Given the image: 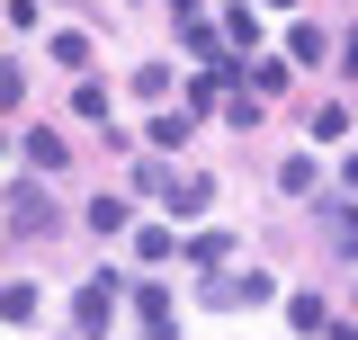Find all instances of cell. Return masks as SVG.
<instances>
[{
	"instance_id": "obj_6",
	"label": "cell",
	"mask_w": 358,
	"mask_h": 340,
	"mask_svg": "<svg viewBox=\"0 0 358 340\" xmlns=\"http://www.w3.org/2000/svg\"><path fill=\"white\" fill-rule=\"evenodd\" d=\"M162 206H171V215H206V206H215V179H197V170H188V179H179Z\"/></svg>"
},
{
	"instance_id": "obj_7",
	"label": "cell",
	"mask_w": 358,
	"mask_h": 340,
	"mask_svg": "<svg viewBox=\"0 0 358 340\" xmlns=\"http://www.w3.org/2000/svg\"><path fill=\"white\" fill-rule=\"evenodd\" d=\"M188 134H197V108H162V117H152V143H162V153L188 143Z\"/></svg>"
},
{
	"instance_id": "obj_17",
	"label": "cell",
	"mask_w": 358,
	"mask_h": 340,
	"mask_svg": "<svg viewBox=\"0 0 358 340\" xmlns=\"http://www.w3.org/2000/svg\"><path fill=\"white\" fill-rule=\"evenodd\" d=\"M341 72H358V27H350V36H341Z\"/></svg>"
},
{
	"instance_id": "obj_14",
	"label": "cell",
	"mask_w": 358,
	"mask_h": 340,
	"mask_svg": "<svg viewBox=\"0 0 358 340\" xmlns=\"http://www.w3.org/2000/svg\"><path fill=\"white\" fill-rule=\"evenodd\" d=\"M350 134V108H313V143H341Z\"/></svg>"
},
{
	"instance_id": "obj_4",
	"label": "cell",
	"mask_w": 358,
	"mask_h": 340,
	"mask_svg": "<svg viewBox=\"0 0 358 340\" xmlns=\"http://www.w3.org/2000/svg\"><path fill=\"white\" fill-rule=\"evenodd\" d=\"M322 251H331V260H358V206H322Z\"/></svg>"
},
{
	"instance_id": "obj_5",
	"label": "cell",
	"mask_w": 358,
	"mask_h": 340,
	"mask_svg": "<svg viewBox=\"0 0 358 340\" xmlns=\"http://www.w3.org/2000/svg\"><path fill=\"white\" fill-rule=\"evenodd\" d=\"M18 153H27V170H63V162H72V143H63V134H45V126H27Z\"/></svg>"
},
{
	"instance_id": "obj_2",
	"label": "cell",
	"mask_w": 358,
	"mask_h": 340,
	"mask_svg": "<svg viewBox=\"0 0 358 340\" xmlns=\"http://www.w3.org/2000/svg\"><path fill=\"white\" fill-rule=\"evenodd\" d=\"M9 233H18V242H27V233L45 242V233H54V206H45L36 179H18V188H9Z\"/></svg>"
},
{
	"instance_id": "obj_16",
	"label": "cell",
	"mask_w": 358,
	"mask_h": 340,
	"mask_svg": "<svg viewBox=\"0 0 358 340\" xmlns=\"http://www.w3.org/2000/svg\"><path fill=\"white\" fill-rule=\"evenodd\" d=\"M72 117H90V126H99V117H108V90L81 81V90H72Z\"/></svg>"
},
{
	"instance_id": "obj_11",
	"label": "cell",
	"mask_w": 358,
	"mask_h": 340,
	"mask_svg": "<svg viewBox=\"0 0 358 340\" xmlns=\"http://www.w3.org/2000/svg\"><path fill=\"white\" fill-rule=\"evenodd\" d=\"M54 63H63V72H90V36H72V27H63V36H54Z\"/></svg>"
},
{
	"instance_id": "obj_15",
	"label": "cell",
	"mask_w": 358,
	"mask_h": 340,
	"mask_svg": "<svg viewBox=\"0 0 358 340\" xmlns=\"http://www.w3.org/2000/svg\"><path fill=\"white\" fill-rule=\"evenodd\" d=\"M90 224L99 233H126V197H90Z\"/></svg>"
},
{
	"instance_id": "obj_18",
	"label": "cell",
	"mask_w": 358,
	"mask_h": 340,
	"mask_svg": "<svg viewBox=\"0 0 358 340\" xmlns=\"http://www.w3.org/2000/svg\"><path fill=\"white\" fill-rule=\"evenodd\" d=\"M350 188H358V153H350Z\"/></svg>"
},
{
	"instance_id": "obj_10",
	"label": "cell",
	"mask_w": 358,
	"mask_h": 340,
	"mask_svg": "<svg viewBox=\"0 0 358 340\" xmlns=\"http://www.w3.org/2000/svg\"><path fill=\"white\" fill-rule=\"evenodd\" d=\"M287 323H296V332H331V313H322V296H287Z\"/></svg>"
},
{
	"instance_id": "obj_12",
	"label": "cell",
	"mask_w": 358,
	"mask_h": 340,
	"mask_svg": "<svg viewBox=\"0 0 358 340\" xmlns=\"http://www.w3.org/2000/svg\"><path fill=\"white\" fill-rule=\"evenodd\" d=\"M224 251H233L224 233H197V242H188V269H224Z\"/></svg>"
},
{
	"instance_id": "obj_1",
	"label": "cell",
	"mask_w": 358,
	"mask_h": 340,
	"mask_svg": "<svg viewBox=\"0 0 358 340\" xmlns=\"http://www.w3.org/2000/svg\"><path fill=\"white\" fill-rule=\"evenodd\" d=\"M197 296L215 304V313H242V304H268V296H278V278H268V269H215Z\"/></svg>"
},
{
	"instance_id": "obj_13",
	"label": "cell",
	"mask_w": 358,
	"mask_h": 340,
	"mask_svg": "<svg viewBox=\"0 0 358 340\" xmlns=\"http://www.w3.org/2000/svg\"><path fill=\"white\" fill-rule=\"evenodd\" d=\"M134 99H171V63H143L134 72Z\"/></svg>"
},
{
	"instance_id": "obj_8",
	"label": "cell",
	"mask_w": 358,
	"mask_h": 340,
	"mask_svg": "<svg viewBox=\"0 0 358 340\" xmlns=\"http://www.w3.org/2000/svg\"><path fill=\"white\" fill-rule=\"evenodd\" d=\"M287 54H296V63H322V54H341V45H331V36H322V27H313V18H305V27L287 36Z\"/></svg>"
},
{
	"instance_id": "obj_9",
	"label": "cell",
	"mask_w": 358,
	"mask_h": 340,
	"mask_svg": "<svg viewBox=\"0 0 358 340\" xmlns=\"http://www.w3.org/2000/svg\"><path fill=\"white\" fill-rule=\"evenodd\" d=\"M224 36H233V45H251V54H260V9H251V0H242V9H224Z\"/></svg>"
},
{
	"instance_id": "obj_19",
	"label": "cell",
	"mask_w": 358,
	"mask_h": 340,
	"mask_svg": "<svg viewBox=\"0 0 358 340\" xmlns=\"http://www.w3.org/2000/svg\"><path fill=\"white\" fill-rule=\"evenodd\" d=\"M268 9H296V0H268Z\"/></svg>"
},
{
	"instance_id": "obj_3",
	"label": "cell",
	"mask_w": 358,
	"mask_h": 340,
	"mask_svg": "<svg viewBox=\"0 0 358 340\" xmlns=\"http://www.w3.org/2000/svg\"><path fill=\"white\" fill-rule=\"evenodd\" d=\"M108 313H117V278H90V287H81V304H72V323L99 340V332H108Z\"/></svg>"
}]
</instances>
